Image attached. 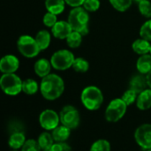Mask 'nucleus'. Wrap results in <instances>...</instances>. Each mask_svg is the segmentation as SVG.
Segmentation results:
<instances>
[{"label": "nucleus", "mask_w": 151, "mask_h": 151, "mask_svg": "<svg viewBox=\"0 0 151 151\" xmlns=\"http://www.w3.org/2000/svg\"><path fill=\"white\" fill-rule=\"evenodd\" d=\"M127 108V105L122 98H116L107 106L105 111V119L109 122H117L124 117Z\"/></svg>", "instance_id": "7"}, {"label": "nucleus", "mask_w": 151, "mask_h": 151, "mask_svg": "<svg viewBox=\"0 0 151 151\" xmlns=\"http://www.w3.org/2000/svg\"><path fill=\"white\" fill-rule=\"evenodd\" d=\"M50 151H72V149L65 142H56Z\"/></svg>", "instance_id": "34"}, {"label": "nucleus", "mask_w": 151, "mask_h": 151, "mask_svg": "<svg viewBox=\"0 0 151 151\" xmlns=\"http://www.w3.org/2000/svg\"><path fill=\"white\" fill-rule=\"evenodd\" d=\"M133 0H110L111 5L119 12H126L132 5Z\"/></svg>", "instance_id": "26"}, {"label": "nucleus", "mask_w": 151, "mask_h": 151, "mask_svg": "<svg viewBox=\"0 0 151 151\" xmlns=\"http://www.w3.org/2000/svg\"><path fill=\"white\" fill-rule=\"evenodd\" d=\"M132 49L133 50L139 54V55H145V54H149L150 53L151 44L150 41H147L143 38L141 39H137L135 40L133 44H132Z\"/></svg>", "instance_id": "16"}, {"label": "nucleus", "mask_w": 151, "mask_h": 151, "mask_svg": "<svg viewBox=\"0 0 151 151\" xmlns=\"http://www.w3.org/2000/svg\"><path fill=\"white\" fill-rule=\"evenodd\" d=\"M35 40L40 50H44L50 46V43L51 41L50 34L47 30H41L35 35Z\"/></svg>", "instance_id": "21"}, {"label": "nucleus", "mask_w": 151, "mask_h": 151, "mask_svg": "<svg viewBox=\"0 0 151 151\" xmlns=\"http://www.w3.org/2000/svg\"><path fill=\"white\" fill-rule=\"evenodd\" d=\"M26 142V137L23 132H14L11 134L8 144L13 150H18L22 148Z\"/></svg>", "instance_id": "19"}, {"label": "nucleus", "mask_w": 151, "mask_h": 151, "mask_svg": "<svg viewBox=\"0 0 151 151\" xmlns=\"http://www.w3.org/2000/svg\"><path fill=\"white\" fill-rule=\"evenodd\" d=\"M140 35L142 38L147 40V41H151V19L146 21L141 27L140 29Z\"/></svg>", "instance_id": "29"}, {"label": "nucleus", "mask_w": 151, "mask_h": 151, "mask_svg": "<svg viewBox=\"0 0 151 151\" xmlns=\"http://www.w3.org/2000/svg\"><path fill=\"white\" fill-rule=\"evenodd\" d=\"M134 1H136L137 3H141V2H142V1H145V0H134Z\"/></svg>", "instance_id": "37"}, {"label": "nucleus", "mask_w": 151, "mask_h": 151, "mask_svg": "<svg viewBox=\"0 0 151 151\" xmlns=\"http://www.w3.org/2000/svg\"><path fill=\"white\" fill-rule=\"evenodd\" d=\"M82 6L88 12H96L100 8V1L99 0H85Z\"/></svg>", "instance_id": "33"}, {"label": "nucleus", "mask_w": 151, "mask_h": 151, "mask_svg": "<svg viewBox=\"0 0 151 151\" xmlns=\"http://www.w3.org/2000/svg\"><path fill=\"white\" fill-rule=\"evenodd\" d=\"M38 143L41 147L42 151H50L54 144V139L51 134L48 132L42 133L38 137Z\"/></svg>", "instance_id": "22"}, {"label": "nucleus", "mask_w": 151, "mask_h": 151, "mask_svg": "<svg viewBox=\"0 0 151 151\" xmlns=\"http://www.w3.org/2000/svg\"><path fill=\"white\" fill-rule=\"evenodd\" d=\"M137 95L138 94L135 91H134L132 89H128L122 96V100L126 103V104L127 106H129V105L133 104L137 100V97H138Z\"/></svg>", "instance_id": "28"}, {"label": "nucleus", "mask_w": 151, "mask_h": 151, "mask_svg": "<svg viewBox=\"0 0 151 151\" xmlns=\"http://www.w3.org/2000/svg\"><path fill=\"white\" fill-rule=\"evenodd\" d=\"M74 59L75 58L73 52L68 50H60L56 51L52 55L50 58V63L53 68H55L56 70L64 71L73 66Z\"/></svg>", "instance_id": "6"}, {"label": "nucleus", "mask_w": 151, "mask_h": 151, "mask_svg": "<svg viewBox=\"0 0 151 151\" xmlns=\"http://www.w3.org/2000/svg\"><path fill=\"white\" fill-rule=\"evenodd\" d=\"M147 78L142 75H135L130 81V89L135 91L138 95L147 89Z\"/></svg>", "instance_id": "14"}, {"label": "nucleus", "mask_w": 151, "mask_h": 151, "mask_svg": "<svg viewBox=\"0 0 151 151\" xmlns=\"http://www.w3.org/2000/svg\"><path fill=\"white\" fill-rule=\"evenodd\" d=\"M147 78V82H148V86L150 87V88H151V71L147 74L146 76Z\"/></svg>", "instance_id": "36"}, {"label": "nucleus", "mask_w": 151, "mask_h": 151, "mask_svg": "<svg viewBox=\"0 0 151 151\" xmlns=\"http://www.w3.org/2000/svg\"><path fill=\"white\" fill-rule=\"evenodd\" d=\"M139 11L142 15L147 18H151V3L149 0L139 3Z\"/></svg>", "instance_id": "31"}, {"label": "nucleus", "mask_w": 151, "mask_h": 151, "mask_svg": "<svg viewBox=\"0 0 151 151\" xmlns=\"http://www.w3.org/2000/svg\"><path fill=\"white\" fill-rule=\"evenodd\" d=\"M148 151H151V149H150V150H148Z\"/></svg>", "instance_id": "39"}, {"label": "nucleus", "mask_w": 151, "mask_h": 151, "mask_svg": "<svg viewBox=\"0 0 151 151\" xmlns=\"http://www.w3.org/2000/svg\"><path fill=\"white\" fill-rule=\"evenodd\" d=\"M137 70L142 74H148L151 71V55L145 54L142 55L136 63Z\"/></svg>", "instance_id": "18"}, {"label": "nucleus", "mask_w": 151, "mask_h": 151, "mask_svg": "<svg viewBox=\"0 0 151 151\" xmlns=\"http://www.w3.org/2000/svg\"><path fill=\"white\" fill-rule=\"evenodd\" d=\"M71 134V129L65 126H58L54 130H52L51 135L56 142H65L69 138Z\"/></svg>", "instance_id": "17"}, {"label": "nucleus", "mask_w": 151, "mask_h": 151, "mask_svg": "<svg viewBox=\"0 0 151 151\" xmlns=\"http://www.w3.org/2000/svg\"><path fill=\"white\" fill-rule=\"evenodd\" d=\"M19 66V61L13 55H6L0 61V71L3 73H14Z\"/></svg>", "instance_id": "11"}, {"label": "nucleus", "mask_w": 151, "mask_h": 151, "mask_svg": "<svg viewBox=\"0 0 151 151\" xmlns=\"http://www.w3.org/2000/svg\"><path fill=\"white\" fill-rule=\"evenodd\" d=\"M59 118L61 124L70 129L76 128L80 124L79 111L72 105L65 106L59 113Z\"/></svg>", "instance_id": "8"}, {"label": "nucleus", "mask_w": 151, "mask_h": 151, "mask_svg": "<svg viewBox=\"0 0 151 151\" xmlns=\"http://www.w3.org/2000/svg\"><path fill=\"white\" fill-rule=\"evenodd\" d=\"M45 6L48 12L58 15V14H60L65 10V0H45Z\"/></svg>", "instance_id": "20"}, {"label": "nucleus", "mask_w": 151, "mask_h": 151, "mask_svg": "<svg viewBox=\"0 0 151 151\" xmlns=\"http://www.w3.org/2000/svg\"><path fill=\"white\" fill-rule=\"evenodd\" d=\"M73 31V30L68 21L64 20L58 21L54 25V27H51L52 35L58 39H66Z\"/></svg>", "instance_id": "12"}, {"label": "nucleus", "mask_w": 151, "mask_h": 151, "mask_svg": "<svg viewBox=\"0 0 151 151\" xmlns=\"http://www.w3.org/2000/svg\"><path fill=\"white\" fill-rule=\"evenodd\" d=\"M65 1L68 5H70L73 8L80 7V6L83 5V4L85 2V0H65Z\"/></svg>", "instance_id": "35"}, {"label": "nucleus", "mask_w": 151, "mask_h": 151, "mask_svg": "<svg viewBox=\"0 0 151 151\" xmlns=\"http://www.w3.org/2000/svg\"><path fill=\"white\" fill-rule=\"evenodd\" d=\"M81 42H82V35L77 31H73L66 38L67 45L73 49L78 48L81 44Z\"/></svg>", "instance_id": "24"}, {"label": "nucleus", "mask_w": 151, "mask_h": 151, "mask_svg": "<svg viewBox=\"0 0 151 151\" xmlns=\"http://www.w3.org/2000/svg\"><path fill=\"white\" fill-rule=\"evenodd\" d=\"M23 81L15 73H4L0 79L2 90L8 96H17L22 91Z\"/></svg>", "instance_id": "4"}, {"label": "nucleus", "mask_w": 151, "mask_h": 151, "mask_svg": "<svg viewBox=\"0 0 151 151\" xmlns=\"http://www.w3.org/2000/svg\"><path fill=\"white\" fill-rule=\"evenodd\" d=\"M81 100L85 108L89 111H96L101 107L104 102V96L97 87L88 86L82 90Z\"/></svg>", "instance_id": "2"}, {"label": "nucleus", "mask_w": 151, "mask_h": 151, "mask_svg": "<svg viewBox=\"0 0 151 151\" xmlns=\"http://www.w3.org/2000/svg\"><path fill=\"white\" fill-rule=\"evenodd\" d=\"M150 55H151V49H150Z\"/></svg>", "instance_id": "40"}, {"label": "nucleus", "mask_w": 151, "mask_h": 151, "mask_svg": "<svg viewBox=\"0 0 151 151\" xmlns=\"http://www.w3.org/2000/svg\"><path fill=\"white\" fill-rule=\"evenodd\" d=\"M72 67L77 73H86V72H88V70L89 68V64L86 59H84L82 58H78L74 59V62H73Z\"/></svg>", "instance_id": "25"}, {"label": "nucleus", "mask_w": 151, "mask_h": 151, "mask_svg": "<svg viewBox=\"0 0 151 151\" xmlns=\"http://www.w3.org/2000/svg\"><path fill=\"white\" fill-rule=\"evenodd\" d=\"M51 63L45 58H41L39 60H37L35 64L34 69H35V73L42 78L46 77L47 75L50 74V70H51Z\"/></svg>", "instance_id": "13"}, {"label": "nucleus", "mask_w": 151, "mask_h": 151, "mask_svg": "<svg viewBox=\"0 0 151 151\" xmlns=\"http://www.w3.org/2000/svg\"><path fill=\"white\" fill-rule=\"evenodd\" d=\"M67 21L73 31L80 33L83 29L88 27L89 15L88 11H86L83 7H74L71 10Z\"/></svg>", "instance_id": "3"}, {"label": "nucleus", "mask_w": 151, "mask_h": 151, "mask_svg": "<svg viewBox=\"0 0 151 151\" xmlns=\"http://www.w3.org/2000/svg\"><path fill=\"white\" fill-rule=\"evenodd\" d=\"M40 90L42 96L47 100H56L63 94L65 90V83L62 78L57 74L50 73L42 78Z\"/></svg>", "instance_id": "1"}, {"label": "nucleus", "mask_w": 151, "mask_h": 151, "mask_svg": "<svg viewBox=\"0 0 151 151\" xmlns=\"http://www.w3.org/2000/svg\"><path fill=\"white\" fill-rule=\"evenodd\" d=\"M136 104L138 109L142 111H146L151 108V88L145 89L138 95Z\"/></svg>", "instance_id": "15"}, {"label": "nucleus", "mask_w": 151, "mask_h": 151, "mask_svg": "<svg viewBox=\"0 0 151 151\" xmlns=\"http://www.w3.org/2000/svg\"><path fill=\"white\" fill-rule=\"evenodd\" d=\"M22 91L27 95H34L38 91V84L33 79H27L23 81Z\"/></svg>", "instance_id": "23"}, {"label": "nucleus", "mask_w": 151, "mask_h": 151, "mask_svg": "<svg viewBox=\"0 0 151 151\" xmlns=\"http://www.w3.org/2000/svg\"><path fill=\"white\" fill-rule=\"evenodd\" d=\"M134 138L137 144L143 150L151 149V124H144L140 126L135 133Z\"/></svg>", "instance_id": "10"}, {"label": "nucleus", "mask_w": 151, "mask_h": 151, "mask_svg": "<svg viewBox=\"0 0 151 151\" xmlns=\"http://www.w3.org/2000/svg\"><path fill=\"white\" fill-rule=\"evenodd\" d=\"M59 121V115L53 110H45L40 114L39 117L40 126L47 131L54 130L57 127H58Z\"/></svg>", "instance_id": "9"}, {"label": "nucleus", "mask_w": 151, "mask_h": 151, "mask_svg": "<svg viewBox=\"0 0 151 151\" xmlns=\"http://www.w3.org/2000/svg\"><path fill=\"white\" fill-rule=\"evenodd\" d=\"M17 47L19 51L27 58H33L36 57L41 51L35 38L27 35H21L19 38L17 42Z\"/></svg>", "instance_id": "5"}, {"label": "nucleus", "mask_w": 151, "mask_h": 151, "mask_svg": "<svg viewBox=\"0 0 151 151\" xmlns=\"http://www.w3.org/2000/svg\"><path fill=\"white\" fill-rule=\"evenodd\" d=\"M21 151H42V150L37 141L29 139L26 141L25 144L21 149Z\"/></svg>", "instance_id": "30"}, {"label": "nucleus", "mask_w": 151, "mask_h": 151, "mask_svg": "<svg viewBox=\"0 0 151 151\" xmlns=\"http://www.w3.org/2000/svg\"><path fill=\"white\" fill-rule=\"evenodd\" d=\"M42 21H43V24L46 27H53L54 25L58 22V18H57V15L56 14L48 12L43 16Z\"/></svg>", "instance_id": "32"}, {"label": "nucleus", "mask_w": 151, "mask_h": 151, "mask_svg": "<svg viewBox=\"0 0 151 151\" xmlns=\"http://www.w3.org/2000/svg\"><path fill=\"white\" fill-rule=\"evenodd\" d=\"M90 151H111V144L106 140H98L92 144Z\"/></svg>", "instance_id": "27"}, {"label": "nucleus", "mask_w": 151, "mask_h": 151, "mask_svg": "<svg viewBox=\"0 0 151 151\" xmlns=\"http://www.w3.org/2000/svg\"><path fill=\"white\" fill-rule=\"evenodd\" d=\"M12 151H18V150H12Z\"/></svg>", "instance_id": "38"}]
</instances>
